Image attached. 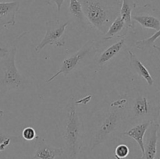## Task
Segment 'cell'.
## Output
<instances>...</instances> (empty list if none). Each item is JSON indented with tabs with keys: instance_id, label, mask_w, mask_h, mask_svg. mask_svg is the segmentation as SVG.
<instances>
[{
	"instance_id": "52a82bcc",
	"label": "cell",
	"mask_w": 160,
	"mask_h": 159,
	"mask_svg": "<svg viewBox=\"0 0 160 159\" xmlns=\"http://www.w3.org/2000/svg\"><path fill=\"white\" fill-rule=\"evenodd\" d=\"M69 22L49 20L45 23V34L42 41L35 47V51L39 53L47 45L62 47L65 45V31Z\"/></svg>"
},
{
	"instance_id": "d4e9b609",
	"label": "cell",
	"mask_w": 160,
	"mask_h": 159,
	"mask_svg": "<svg viewBox=\"0 0 160 159\" xmlns=\"http://www.w3.org/2000/svg\"><path fill=\"white\" fill-rule=\"evenodd\" d=\"M3 115H4V112H3L2 110H0V118L2 117Z\"/></svg>"
},
{
	"instance_id": "7a4b0ae2",
	"label": "cell",
	"mask_w": 160,
	"mask_h": 159,
	"mask_svg": "<svg viewBox=\"0 0 160 159\" xmlns=\"http://www.w3.org/2000/svg\"><path fill=\"white\" fill-rule=\"evenodd\" d=\"M86 18L94 29L105 34L120 15L122 0H79Z\"/></svg>"
},
{
	"instance_id": "8992f818",
	"label": "cell",
	"mask_w": 160,
	"mask_h": 159,
	"mask_svg": "<svg viewBox=\"0 0 160 159\" xmlns=\"http://www.w3.org/2000/svg\"><path fill=\"white\" fill-rule=\"evenodd\" d=\"M96 52L97 47L95 41L94 40L88 41L81 47V49L62 61L60 69L47 80V83H51L61 74L67 76L74 70H78L81 65L92 59Z\"/></svg>"
},
{
	"instance_id": "7402d4cb",
	"label": "cell",
	"mask_w": 160,
	"mask_h": 159,
	"mask_svg": "<svg viewBox=\"0 0 160 159\" xmlns=\"http://www.w3.org/2000/svg\"><path fill=\"white\" fill-rule=\"evenodd\" d=\"M64 1L65 0H49L50 4H55L56 6V8H57V12L58 13H59L61 10V8H62V4H63Z\"/></svg>"
},
{
	"instance_id": "cb8c5ba5",
	"label": "cell",
	"mask_w": 160,
	"mask_h": 159,
	"mask_svg": "<svg viewBox=\"0 0 160 159\" xmlns=\"http://www.w3.org/2000/svg\"><path fill=\"white\" fill-rule=\"evenodd\" d=\"M153 48H155V49H156L157 50V51H160V47H159V46H156V45H153Z\"/></svg>"
},
{
	"instance_id": "ac0fdd59",
	"label": "cell",
	"mask_w": 160,
	"mask_h": 159,
	"mask_svg": "<svg viewBox=\"0 0 160 159\" xmlns=\"http://www.w3.org/2000/svg\"><path fill=\"white\" fill-rule=\"evenodd\" d=\"M160 37V29L156 31L153 35L149 37L148 38L143 39V40L138 41L135 42V47L138 49L142 51H150L151 48H153L155 41Z\"/></svg>"
},
{
	"instance_id": "2e32d148",
	"label": "cell",
	"mask_w": 160,
	"mask_h": 159,
	"mask_svg": "<svg viewBox=\"0 0 160 159\" xmlns=\"http://www.w3.org/2000/svg\"><path fill=\"white\" fill-rule=\"evenodd\" d=\"M132 20L145 28L156 30V31L160 29V20L154 16L132 15Z\"/></svg>"
},
{
	"instance_id": "7c38bea8",
	"label": "cell",
	"mask_w": 160,
	"mask_h": 159,
	"mask_svg": "<svg viewBox=\"0 0 160 159\" xmlns=\"http://www.w3.org/2000/svg\"><path fill=\"white\" fill-rule=\"evenodd\" d=\"M128 53L129 55L130 68L132 70V72L145 79L148 87H152L154 85V79L152 76L148 69L143 65V63L139 60L137 55L133 53V51H131V50H128Z\"/></svg>"
},
{
	"instance_id": "4316f807",
	"label": "cell",
	"mask_w": 160,
	"mask_h": 159,
	"mask_svg": "<svg viewBox=\"0 0 160 159\" xmlns=\"http://www.w3.org/2000/svg\"><path fill=\"white\" fill-rule=\"evenodd\" d=\"M116 159H120V158H118V157H116Z\"/></svg>"
},
{
	"instance_id": "9a60e30c",
	"label": "cell",
	"mask_w": 160,
	"mask_h": 159,
	"mask_svg": "<svg viewBox=\"0 0 160 159\" xmlns=\"http://www.w3.org/2000/svg\"><path fill=\"white\" fill-rule=\"evenodd\" d=\"M125 44V37H121L120 41H118L117 42H116L115 44H113L112 45L109 46V48H106L104 51L101 54V55L99 56V59H98V63L100 65H103L104 64H106V62H108L109 61H110L111 59H113L115 56H117L119 53L120 52L122 49H123V46H124Z\"/></svg>"
},
{
	"instance_id": "d6986e66",
	"label": "cell",
	"mask_w": 160,
	"mask_h": 159,
	"mask_svg": "<svg viewBox=\"0 0 160 159\" xmlns=\"http://www.w3.org/2000/svg\"><path fill=\"white\" fill-rule=\"evenodd\" d=\"M17 137L11 136L6 132L0 130V153L5 151L6 147L11 143L12 140H16Z\"/></svg>"
},
{
	"instance_id": "603a6c76",
	"label": "cell",
	"mask_w": 160,
	"mask_h": 159,
	"mask_svg": "<svg viewBox=\"0 0 160 159\" xmlns=\"http://www.w3.org/2000/svg\"><path fill=\"white\" fill-rule=\"evenodd\" d=\"M8 51H9V49H7L6 48H0V58L6 55L7 54Z\"/></svg>"
},
{
	"instance_id": "5b68a950",
	"label": "cell",
	"mask_w": 160,
	"mask_h": 159,
	"mask_svg": "<svg viewBox=\"0 0 160 159\" xmlns=\"http://www.w3.org/2000/svg\"><path fill=\"white\" fill-rule=\"evenodd\" d=\"M17 48L15 45L0 58V97L23 89L25 80L16 65Z\"/></svg>"
},
{
	"instance_id": "30bf717a",
	"label": "cell",
	"mask_w": 160,
	"mask_h": 159,
	"mask_svg": "<svg viewBox=\"0 0 160 159\" xmlns=\"http://www.w3.org/2000/svg\"><path fill=\"white\" fill-rule=\"evenodd\" d=\"M19 2H0V26L6 28L8 26H14L16 16L20 9Z\"/></svg>"
},
{
	"instance_id": "6da1fadb",
	"label": "cell",
	"mask_w": 160,
	"mask_h": 159,
	"mask_svg": "<svg viewBox=\"0 0 160 159\" xmlns=\"http://www.w3.org/2000/svg\"><path fill=\"white\" fill-rule=\"evenodd\" d=\"M159 115V91L152 94L144 89H135L132 96L128 98L125 121L128 124L156 121Z\"/></svg>"
},
{
	"instance_id": "3957f363",
	"label": "cell",
	"mask_w": 160,
	"mask_h": 159,
	"mask_svg": "<svg viewBox=\"0 0 160 159\" xmlns=\"http://www.w3.org/2000/svg\"><path fill=\"white\" fill-rule=\"evenodd\" d=\"M74 98L67 104V118L62 137L67 159H78L83 143V121L76 107Z\"/></svg>"
},
{
	"instance_id": "4fadbf2b",
	"label": "cell",
	"mask_w": 160,
	"mask_h": 159,
	"mask_svg": "<svg viewBox=\"0 0 160 159\" xmlns=\"http://www.w3.org/2000/svg\"><path fill=\"white\" fill-rule=\"evenodd\" d=\"M134 0H122L121 6L120 9V16L122 17L125 23V28L123 33V37H126L129 31L134 30V21L132 20V12L136 8Z\"/></svg>"
},
{
	"instance_id": "83f0119b",
	"label": "cell",
	"mask_w": 160,
	"mask_h": 159,
	"mask_svg": "<svg viewBox=\"0 0 160 159\" xmlns=\"http://www.w3.org/2000/svg\"><path fill=\"white\" fill-rule=\"evenodd\" d=\"M159 127H160V126H159Z\"/></svg>"
},
{
	"instance_id": "484cf974",
	"label": "cell",
	"mask_w": 160,
	"mask_h": 159,
	"mask_svg": "<svg viewBox=\"0 0 160 159\" xmlns=\"http://www.w3.org/2000/svg\"><path fill=\"white\" fill-rule=\"evenodd\" d=\"M155 159H160V157H156V158Z\"/></svg>"
},
{
	"instance_id": "ba28073f",
	"label": "cell",
	"mask_w": 160,
	"mask_h": 159,
	"mask_svg": "<svg viewBox=\"0 0 160 159\" xmlns=\"http://www.w3.org/2000/svg\"><path fill=\"white\" fill-rule=\"evenodd\" d=\"M68 13L70 21L79 31H89L93 29L84 15L82 6L79 0H70L68 6Z\"/></svg>"
},
{
	"instance_id": "44dd1931",
	"label": "cell",
	"mask_w": 160,
	"mask_h": 159,
	"mask_svg": "<svg viewBox=\"0 0 160 159\" xmlns=\"http://www.w3.org/2000/svg\"><path fill=\"white\" fill-rule=\"evenodd\" d=\"M37 136L35 129L31 126H28L22 131V137L25 140H33L37 137Z\"/></svg>"
},
{
	"instance_id": "277c9868",
	"label": "cell",
	"mask_w": 160,
	"mask_h": 159,
	"mask_svg": "<svg viewBox=\"0 0 160 159\" xmlns=\"http://www.w3.org/2000/svg\"><path fill=\"white\" fill-rule=\"evenodd\" d=\"M127 103L128 97L121 98L111 103L105 118L94 132L91 142V150H94L97 146L104 143L112 134L119 131V128L126 123Z\"/></svg>"
},
{
	"instance_id": "5bb4252c",
	"label": "cell",
	"mask_w": 160,
	"mask_h": 159,
	"mask_svg": "<svg viewBox=\"0 0 160 159\" xmlns=\"http://www.w3.org/2000/svg\"><path fill=\"white\" fill-rule=\"evenodd\" d=\"M150 123H151V121L142 122V123L134 125V126L128 130L123 132V136H127V137L134 139L138 143V146L140 147L142 154H144V151H145L144 137H145Z\"/></svg>"
},
{
	"instance_id": "8fae6325",
	"label": "cell",
	"mask_w": 160,
	"mask_h": 159,
	"mask_svg": "<svg viewBox=\"0 0 160 159\" xmlns=\"http://www.w3.org/2000/svg\"><path fill=\"white\" fill-rule=\"evenodd\" d=\"M37 147L34 159H56L58 156H62L64 154V150L62 147H56L48 144L43 138L37 136Z\"/></svg>"
},
{
	"instance_id": "e0dca14e",
	"label": "cell",
	"mask_w": 160,
	"mask_h": 159,
	"mask_svg": "<svg viewBox=\"0 0 160 159\" xmlns=\"http://www.w3.org/2000/svg\"><path fill=\"white\" fill-rule=\"evenodd\" d=\"M125 23L124 20L122 19L120 15L112 21L109 26V29L107 30L106 34H104L105 40H109V39L113 38L117 34H120L124 31Z\"/></svg>"
},
{
	"instance_id": "9c48e42d",
	"label": "cell",
	"mask_w": 160,
	"mask_h": 159,
	"mask_svg": "<svg viewBox=\"0 0 160 159\" xmlns=\"http://www.w3.org/2000/svg\"><path fill=\"white\" fill-rule=\"evenodd\" d=\"M159 124L156 121H152L146 131V138L144 141L145 151L140 159H155L157 154L158 132Z\"/></svg>"
},
{
	"instance_id": "ffe728a7",
	"label": "cell",
	"mask_w": 160,
	"mask_h": 159,
	"mask_svg": "<svg viewBox=\"0 0 160 159\" xmlns=\"http://www.w3.org/2000/svg\"><path fill=\"white\" fill-rule=\"evenodd\" d=\"M130 153V148L126 144H120L115 149V157L123 159L128 156Z\"/></svg>"
}]
</instances>
